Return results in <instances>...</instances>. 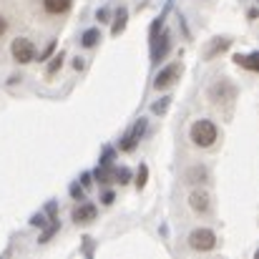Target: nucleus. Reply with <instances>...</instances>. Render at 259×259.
I'll return each mask as SVG.
<instances>
[{
    "label": "nucleus",
    "mask_w": 259,
    "mask_h": 259,
    "mask_svg": "<svg viewBox=\"0 0 259 259\" xmlns=\"http://www.w3.org/2000/svg\"><path fill=\"white\" fill-rule=\"evenodd\" d=\"M217 136H219V131H217V126L211 123V121H196L194 126H191V141L196 144V146H201V149H206V146H211L214 141H217Z\"/></svg>",
    "instance_id": "1"
},
{
    "label": "nucleus",
    "mask_w": 259,
    "mask_h": 259,
    "mask_svg": "<svg viewBox=\"0 0 259 259\" xmlns=\"http://www.w3.org/2000/svg\"><path fill=\"white\" fill-rule=\"evenodd\" d=\"M189 244L196 252H211L217 247V234L211 229H194L189 234Z\"/></svg>",
    "instance_id": "2"
},
{
    "label": "nucleus",
    "mask_w": 259,
    "mask_h": 259,
    "mask_svg": "<svg viewBox=\"0 0 259 259\" xmlns=\"http://www.w3.org/2000/svg\"><path fill=\"white\" fill-rule=\"evenodd\" d=\"M10 51H13V58L18 63H30L35 58V46L28 38H15L13 46H10Z\"/></svg>",
    "instance_id": "3"
},
{
    "label": "nucleus",
    "mask_w": 259,
    "mask_h": 259,
    "mask_svg": "<svg viewBox=\"0 0 259 259\" xmlns=\"http://www.w3.org/2000/svg\"><path fill=\"white\" fill-rule=\"evenodd\" d=\"M179 73H181V68H179V63H171V66H166L159 76H156V81H154V88L156 91H164V88H169L179 78Z\"/></svg>",
    "instance_id": "4"
},
{
    "label": "nucleus",
    "mask_w": 259,
    "mask_h": 259,
    "mask_svg": "<svg viewBox=\"0 0 259 259\" xmlns=\"http://www.w3.org/2000/svg\"><path fill=\"white\" fill-rule=\"evenodd\" d=\"M144 131H146V121H139V123L123 136V141H121V151H134V146L139 144V139H141Z\"/></svg>",
    "instance_id": "5"
},
{
    "label": "nucleus",
    "mask_w": 259,
    "mask_h": 259,
    "mask_svg": "<svg viewBox=\"0 0 259 259\" xmlns=\"http://www.w3.org/2000/svg\"><path fill=\"white\" fill-rule=\"evenodd\" d=\"M73 219H76V224H88V222H93V219H96V206H93V204L76 206V209H73Z\"/></svg>",
    "instance_id": "6"
},
{
    "label": "nucleus",
    "mask_w": 259,
    "mask_h": 259,
    "mask_svg": "<svg viewBox=\"0 0 259 259\" xmlns=\"http://www.w3.org/2000/svg\"><path fill=\"white\" fill-rule=\"evenodd\" d=\"M71 3H73V0H43V8H46V13H51V15H63V13H68Z\"/></svg>",
    "instance_id": "7"
},
{
    "label": "nucleus",
    "mask_w": 259,
    "mask_h": 259,
    "mask_svg": "<svg viewBox=\"0 0 259 259\" xmlns=\"http://www.w3.org/2000/svg\"><path fill=\"white\" fill-rule=\"evenodd\" d=\"M189 204H191V209H196V211H206V209H209V194H206V191H194V194L189 196Z\"/></svg>",
    "instance_id": "8"
},
{
    "label": "nucleus",
    "mask_w": 259,
    "mask_h": 259,
    "mask_svg": "<svg viewBox=\"0 0 259 259\" xmlns=\"http://www.w3.org/2000/svg\"><path fill=\"white\" fill-rule=\"evenodd\" d=\"M234 61H237V66H244L247 71H259V56H257V53H249V56H237Z\"/></svg>",
    "instance_id": "9"
},
{
    "label": "nucleus",
    "mask_w": 259,
    "mask_h": 259,
    "mask_svg": "<svg viewBox=\"0 0 259 259\" xmlns=\"http://www.w3.org/2000/svg\"><path fill=\"white\" fill-rule=\"evenodd\" d=\"M123 28H126V10L121 8V10H118V15H116V23H113L111 33H113V35H118V33L123 30Z\"/></svg>",
    "instance_id": "10"
},
{
    "label": "nucleus",
    "mask_w": 259,
    "mask_h": 259,
    "mask_svg": "<svg viewBox=\"0 0 259 259\" xmlns=\"http://www.w3.org/2000/svg\"><path fill=\"white\" fill-rule=\"evenodd\" d=\"M98 38H101V35H98V30H96V28H91V30L83 33V40H81V43H83L86 48H93V46L98 43Z\"/></svg>",
    "instance_id": "11"
},
{
    "label": "nucleus",
    "mask_w": 259,
    "mask_h": 259,
    "mask_svg": "<svg viewBox=\"0 0 259 259\" xmlns=\"http://www.w3.org/2000/svg\"><path fill=\"white\" fill-rule=\"evenodd\" d=\"M224 48H229V40H227V38H224V40H214V46L209 48V53H206V58H211V56H214L217 51H224Z\"/></svg>",
    "instance_id": "12"
},
{
    "label": "nucleus",
    "mask_w": 259,
    "mask_h": 259,
    "mask_svg": "<svg viewBox=\"0 0 259 259\" xmlns=\"http://www.w3.org/2000/svg\"><path fill=\"white\" fill-rule=\"evenodd\" d=\"M61 66H63V56L58 53V56H56V58L51 61V66H48V76H53V73H56V71H58Z\"/></svg>",
    "instance_id": "13"
},
{
    "label": "nucleus",
    "mask_w": 259,
    "mask_h": 259,
    "mask_svg": "<svg viewBox=\"0 0 259 259\" xmlns=\"http://www.w3.org/2000/svg\"><path fill=\"white\" fill-rule=\"evenodd\" d=\"M146 176H149V169H146V164H141V169H139V179H136V186H139V189H144Z\"/></svg>",
    "instance_id": "14"
},
{
    "label": "nucleus",
    "mask_w": 259,
    "mask_h": 259,
    "mask_svg": "<svg viewBox=\"0 0 259 259\" xmlns=\"http://www.w3.org/2000/svg\"><path fill=\"white\" fill-rule=\"evenodd\" d=\"M128 176H131L128 169H118V171H116V181H118V184H126V181H128Z\"/></svg>",
    "instance_id": "15"
},
{
    "label": "nucleus",
    "mask_w": 259,
    "mask_h": 259,
    "mask_svg": "<svg viewBox=\"0 0 259 259\" xmlns=\"http://www.w3.org/2000/svg\"><path fill=\"white\" fill-rule=\"evenodd\" d=\"M166 106H169V98H164V101H161V103H159V101H156V103H154V106H151V111H154V113H161V111H166Z\"/></svg>",
    "instance_id": "16"
},
{
    "label": "nucleus",
    "mask_w": 259,
    "mask_h": 259,
    "mask_svg": "<svg viewBox=\"0 0 259 259\" xmlns=\"http://www.w3.org/2000/svg\"><path fill=\"white\" fill-rule=\"evenodd\" d=\"M71 194H73V196H78V199H81V196H83V191H81V189H78V186H71Z\"/></svg>",
    "instance_id": "17"
},
{
    "label": "nucleus",
    "mask_w": 259,
    "mask_h": 259,
    "mask_svg": "<svg viewBox=\"0 0 259 259\" xmlns=\"http://www.w3.org/2000/svg\"><path fill=\"white\" fill-rule=\"evenodd\" d=\"M51 53H53V43H51V46H48V48H46V53H43V58H40V61H46V58H48V56H51Z\"/></svg>",
    "instance_id": "18"
},
{
    "label": "nucleus",
    "mask_w": 259,
    "mask_h": 259,
    "mask_svg": "<svg viewBox=\"0 0 259 259\" xmlns=\"http://www.w3.org/2000/svg\"><path fill=\"white\" fill-rule=\"evenodd\" d=\"M111 201H113V194H111V191H108V194H103V204H111Z\"/></svg>",
    "instance_id": "19"
},
{
    "label": "nucleus",
    "mask_w": 259,
    "mask_h": 259,
    "mask_svg": "<svg viewBox=\"0 0 259 259\" xmlns=\"http://www.w3.org/2000/svg\"><path fill=\"white\" fill-rule=\"evenodd\" d=\"M5 28H8V25H5V20H3V15H0V35L5 33Z\"/></svg>",
    "instance_id": "20"
}]
</instances>
